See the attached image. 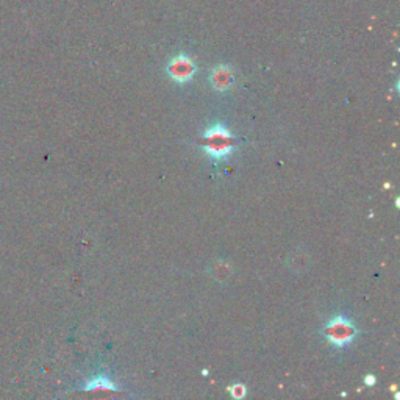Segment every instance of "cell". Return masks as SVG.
Wrapping results in <instances>:
<instances>
[{"mask_svg": "<svg viewBox=\"0 0 400 400\" xmlns=\"http://www.w3.org/2000/svg\"><path fill=\"white\" fill-rule=\"evenodd\" d=\"M204 141L207 155L213 160L227 158L233 150L232 134L222 123H214V126L208 127L204 133Z\"/></svg>", "mask_w": 400, "mask_h": 400, "instance_id": "1", "label": "cell"}, {"mask_svg": "<svg viewBox=\"0 0 400 400\" xmlns=\"http://www.w3.org/2000/svg\"><path fill=\"white\" fill-rule=\"evenodd\" d=\"M324 335L327 341L331 342L335 347H344L351 344L355 335H357V329L352 320H349L344 316H335L325 325Z\"/></svg>", "mask_w": 400, "mask_h": 400, "instance_id": "2", "label": "cell"}, {"mask_svg": "<svg viewBox=\"0 0 400 400\" xmlns=\"http://www.w3.org/2000/svg\"><path fill=\"white\" fill-rule=\"evenodd\" d=\"M196 72V64L188 55H177L167 64V74L177 83H187L193 78Z\"/></svg>", "mask_w": 400, "mask_h": 400, "instance_id": "3", "label": "cell"}, {"mask_svg": "<svg viewBox=\"0 0 400 400\" xmlns=\"http://www.w3.org/2000/svg\"><path fill=\"white\" fill-rule=\"evenodd\" d=\"M210 82L214 89H217V91H228L233 84V74L232 71H230V67L225 64L214 67L211 71Z\"/></svg>", "mask_w": 400, "mask_h": 400, "instance_id": "4", "label": "cell"}, {"mask_svg": "<svg viewBox=\"0 0 400 400\" xmlns=\"http://www.w3.org/2000/svg\"><path fill=\"white\" fill-rule=\"evenodd\" d=\"M84 390H88V391H95V390H113L115 391L116 390V386H115V383H111V380L108 379V377H105V375H100V377H95L94 380H91L86 385V388Z\"/></svg>", "mask_w": 400, "mask_h": 400, "instance_id": "5", "label": "cell"}, {"mask_svg": "<svg viewBox=\"0 0 400 400\" xmlns=\"http://www.w3.org/2000/svg\"><path fill=\"white\" fill-rule=\"evenodd\" d=\"M228 390H230V392H232V396L236 399L244 397V394H246V388L242 385H233V386H230Z\"/></svg>", "mask_w": 400, "mask_h": 400, "instance_id": "6", "label": "cell"}, {"mask_svg": "<svg viewBox=\"0 0 400 400\" xmlns=\"http://www.w3.org/2000/svg\"><path fill=\"white\" fill-rule=\"evenodd\" d=\"M364 383H366V385H368V386L375 385V377H374V375H368V377H366V379H364Z\"/></svg>", "mask_w": 400, "mask_h": 400, "instance_id": "7", "label": "cell"}]
</instances>
